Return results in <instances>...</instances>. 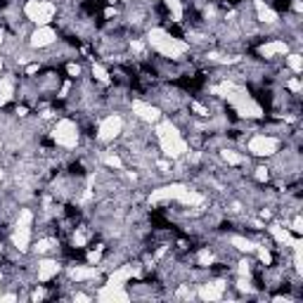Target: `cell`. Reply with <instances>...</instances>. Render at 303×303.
<instances>
[{
    "mask_svg": "<svg viewBox=\"0 0 303 303\" xmlns=\"http://www.w3.org/2000/svg\"><path fill=\"white\" fill-rule=\"evenodd\" d=\"M147 41H150V45L154 47L156 52H161L164 57H171V60H178V57H182V55L190 50V45H187L185 41L173 38V36L166 33L164 29H152L150 33H147Z\"/></svg>",
    "mask_w": 303,
    "mask_h": 303,
    "instance_id": "cell-1",
    "label": "cell"
},
{
    "mask_svg": "<svg viewBox=\"0 0 303 303\" xmlns=\"http://www.w3.org/2000/svg\"><path fill=\"white\" fill-rule=\"evenodd\" d=\"M171 199H175V201H182V204H190V206H197L204 201V195H199V192H192V190H187L185 185H164V187H159V190H154L150 195V204H161V201H171Z\"/></svg>",
    "mask_w": 303,
    "mask_h": 303,
    "instance_id": "cell-2",
    "label": "cell"
},
{
    "mask_svg": "<svg viewBox=\"0 0 303 303\" xmlns=\"http://www.w3.org/2000/svg\"><path fill=\"white\" fill-rule=\"evenodd\" d=\"M156 137H159V145H161L164 154L171 156V159H178V156H182L187 152V142L182 140L178 128L171 121H161L156 126Z\"/></svg>",
    "mask_w": 303,
    "mask_h": 303,
    "instance_id": "cell-3",
    "label": "cell"
},
{
    "mask_svg": "<svg viewBox=\"0 0 303 303\" xmlns=\"http://www.w3.org/2000/svg\"><path fill=\"white\" fill-rule=\"evenodd\" d=\"M55 12H57V7L52 2H47V0H29L24 5V15L38 26H47L52 22Z\"/></svg>",
    "mask_w": 303,
    "mask_h": 303,
    "instance_id": "cell-4",
    "label": "cell"
},
{
    "mask_svg": "<svg viewBox=\"0 0 303 303\" xmlns=\"http://www.w3.org/2000/svg\"><path fill=\"white\" fill-rule=\"evenodd\" d=\"M31 220H33V213L29 209L19 213V220H17V227H15V235H12V242L19 251H26L29 249V242H31Z\"/></svg>",
    "mask_w": 303,
    "mask_h": 303,
    "instance_id": "cell-5",
    "label": "cell"
},
{
    "mask_svg": "<svg viewBox=\"0 0 303 303\" xmlns=\"http://www.w3.org/2000/svg\"><path fill=\"white\" fill-rule=\"evenodd\" d=\"M52 137H55V142H57L60 147L71 150V147H76V142H78V128H76L74 121H69V119H62V121L55 126Z\"/></svg>",
    "mask_w": 303,
    "mask_h": 303,
    "instance_id": "cell-6",
    "label": "cell"
},
{
    "mask_svg": "<svg viewBox=\"0 0 303 303\" xmlns=\"http://www.w3.org/2000/svg\"><path fill=\"white\" fill-rule=\"evenodd\" d=\"M121 130H123V119L119 114H111V116L102 119L100 128H97V137H100L102 142H111L114 137L121 135Z\"/></svg>",
    "mask_w": 303,
    "mask_h": 303,
    "instance_id": "cell-7",
    "label": "cell"
},
{
    "mask_svg": "<svg viewBox=\"0 0 303 303\" xmlns=\"http://www.w3.org/2000/svg\"><path fill=\"white\" fill-rule=\"evenodd\" d=\"M277 147H280V140L270 135H254L249 140V152L256 156H270L277 152Z\"/></svg>",
    "mask_w": 303,
    "mask_h": 303,
    "instance_id": "cell-8",
    "label": "cell"
},
{
    "mask_svg": "<svg viewBox=\"0 0 303 303\" xmlns=\"http://www.w3.org/2000/svg\"><path fill=\"white\" fill-rule=\"evenodd\" d=\"M232 107H235V111H237L239 116H244V119H260V116H263V109H260L258 102L251 100V95H246L244 100L235 102Z\"/></svg>",
    "mask_w": 303,
    "mask_h": 303,
    "instance_id": "cell-9",
    "label": "cell"
},
{
    "mask_svg": "<svg viewBox=\"0 0 303 303\" xmlns=\"http://www.w3.org/2000/svg\"><path fill=\"white\" fill-rule=\"evenodd\" d=\"M97 299H100L102 303H114V301L123 303V301H128L130 296L123 291V287H119V284H109V282H107L105 287L97 291Z\"/></svg>",
    "mask_w": 303,
    "mask_h": 303,
    "instance_id": "cell-10",
    "label": "cell"
},
{
    "mask_svg": "<svg viewBox=\"0 0 303 303\" xmlns=\"http://www.w3.org/2000/svg\"><path fill=\"white\" fill-rule=\"evenodd\" d=\"M133 111H135L142 121H147V123H156L159 119H161V111H159L156 107L142 102V100H135V102H133Z\"/></svg>",
    "mask_w": 303,
    "mask_h": 303,
    "instance_id": "cell-11",
    "label": "cell"
},
{
    "mask_svg": "<svg viewBox=\"0 0 303 303\" xmlns=\"http://www.w3.org/2000/svg\"><path fill=\"white\" fill-rule=\"evenodd\" d=\"M55 31L50 29V26H38V29L31 33V45L33 47H47L55 43Z\"/></svg>",
    "mask_w": 303,
    "mask_h": 303,
    "instance_id": "cell-12",
    "label": "cell"
},
{
    "mask_svg": "<svg viewBox=\"0 0 303 303\" xmlns=\"http://www.w3.org/2000/svg\"><path fill=\"white\" fill-rule=\"evenodd\" d=\"M258 52L263 55V57H275V55H287L289 52V45L284 41H270V43H265V45L258 47Z\"/></svg>",
    "mask_w": 303,
    "mask_h": 303,
    "instance_id": "cell-13",
    "label": "cell"
},
{
    "mask_svg": "<svg viewBox=\"0 0 303 303\" xmlns=\"http://www.w3.org/2000/svg\"><path fill=\"white\" fill-rule=\"evenodd\" d=\"M137 270L133 268V265H121L119 270H114V273L109 275V284H119V287H123V282H128L130 277H135Z\"/></svg>",
    "mask_w": 303,
    "mask_h": 303,
    "instance_id": "cell-14",
    "label": "cell"
},
{
    "mask_svg": "<svg viewBox=\"0 0 303 303\" xmlns=\"http://www.w3.org/2000/svg\"><path fill=\"white\" fill-rule=\"evenodd\" d=\"M223 289H225L223 282H211V284H204V287L199 289V296L204 301H218L223 296Z\"/></svg>",
    "mask_w": 303,
    "mask_h": 303,
    "instance_id": "cell-15",
    "label": "cell"
},
{
    "mask_svg": "<svg viewBox=\"0 0 303 303\" xmlns=\"http://www.w3.org/2000/svg\"><path fill=\"white\" fill-rule=\"evenodd\" d=\"M57 273H60V263H57V260H41V263H38V280H41V282L52 280Z\"/></svg>",
    "mask_w": 303,
    "mask_h": 303,
    "instance_id": "cell-16",
    "label": "cell"
},
{
    "mask_svg": "<svg viewBox=\"0 0 303 303\" xmlns=\"http://www.w3.org/2000/svg\"><path fill=\"white\" fill-rule=\"evenodd\" d=\"M15 95V78L12 76H2L0 78V105H7Z\"/></svg>",
    "mask_w": 303,
    "mask_h": 303,
    "instance_id": "cell-17",
    "label": "cell"
},
{
    "mask_svg": "<svg viewBox=\"0 0 303 303\" xmlns=\"http://www.w3.org/2000/svg\"><path fill=\"white\" fill-rule=\"evenodd\" d=\"M97 275H100L97 268H86V265H76V268L69 270V277L76 280V282H83V280H95Z\"/></svg>",
    "mask_w": 303,
    "mask_h": 303,
    "instance_id": "cell-18",
    "label": "cell"
},
{
    "mask_svg": "<svg viewBox=\"0 0 303 303\" xmlns=\"http://www.w3.org/2000/svg\"><path fill=\"white\" fill-rule=\"evenodd\" d=\"M254 5H256V12H258V19H260V22H265V24H273V22H277V12H273V10H270L263 0H256Z\"/></svg>",
    "mask_w": 303,
    "mask_h": 303,
    "instance_id": "cell-19",
    "label": "cell"
},
{
    "mask_svg": "<svg viewBox=\"0 0 303 303\" xmlns=\"http://www.w3.org/2000/svg\"><path fill=\"white\" fill-rule=\"evenodd\" d=\"M270 230V235L275 237V242H280V244H287V246H291V242H294V237L289 235V230H284V227H280V225H270L268 227Z\"/></svg>",
    "mask_w": 303,
    "mask_h": 303,
    "instance_id": "cell-20",
    "label": "cell"
},
{
    "mask_svg": "<svg viewBox=\"0 0 303 303\" xmlns=\"http://www.w3.org/2000/svg\"><path fill=\"white\" fill-rule=\"evenodd\" d=\"M291 249H294V263H296V270L303 273V242L301 239H294V242H291Z\"/></svg>",
    "mask_w": 303,
    "mask_h": 303,
    "instance_id": "cell-21",
    "label": "cell"
},
{
    "mask_svg": "<svg viewBox=\"0 0 303 303\" xmlns=\"http://www.w3.org/2000/svg\"><path fill=\"white\" fill-rule=\"evenodd\" d=\"M230 242H232V246H235V249H239V251H246V254H251V251H256V246H254V244L249 242L246 237H239V235H235V237H232Z\"/></svg>",
    "mask_w": 303,
    "mask_h": 303,
    "instance_id": "cell-22",
    "label": "cell"
},
{
    "mask_svg": "<svg viewBox=\"0 0 303 303\" xmlns=\"http://www.w3.org/2000/svg\"><path fill=\"white\" fill-rule=\"evenodd\" d=\"M164 2H166V7L171 10L173 19H175V22H182V5H180V0H164Z\"/></svg>",
    "mask_w": 303,
    "mask_h": 303,
    "instance_id": "cell-23",
    "label": "cell"
},
{
    "mask_svg": "<svg viewBox=\"0 0 303 303\" xmlns=\"http://www.w3.org/2000/svg\"><path fill=\"white\" fill-rule=\"evenodd\" d=\"M223 159H225L227 164H232V166H239V164H244V161H246L242 154H237V152H232V150H225V152H223Z\"/></svg>",
    "mask_w": 303,
    "mask_h": 303,
    "instance_id": "cell-24",
    "label": "cell"
},
{
    "mask_svg": "<svg viewBox=\"0 0 303 303\" xmlns=\"http://www.w3.org/2000/svg\"><path fill=\"white\" fill-rule=\"evenodd\" d=\"M287 62H289V69H291L294 74H301V69H303V60H301V55H289Z\"/></svg>",
    "mask_w": 303,
    "mask_h": 303,
    "instance_id": "cell-25",
    "label": "cell"
},
{
    "mask_svg": "<svg viewBox=\"0 0 303 303\" xmlns=\"http://www.w3.org/2000/svg\"><path fill=\"white\" fill-rule=\"evenodd\" d=\"M92 76H95L97 81H102V83H109V74L105 71L102 64H92Z\"/></svg>",
    "mask_w": 303,
    "mask_h": 303,
    "instance_id": "cell-26",
    "label": "cell"
},
{
    "mask_svg": "<svg viewBox=\"0 0 303 303\" xmlns=\"http://www.w3.org/2000/svg\"><path fill=\"white\" fill-rule=\"evenodd\" d=\"M197 260H199V265H204V268H209L213 263V254L209 251V249H204V251H199V256H197Z\"/></svg>",
    "mask_w": 303,
    "mask_h": 303,
    "instance_id": "cell-27",
    "label": "cell"
},
{
    "mask_svg": "<svg viewBox=\"0 0 303 303\" xmlns=\"http://www.w3.org/2000/svg\"><path fill=\"white\" fill-rule=\"evenodd\" d=\"M105 161H107V166H111V168H119V171L123 168V161L119 159V156H116V154H109Z\"/></svg>",
    "mask_w": 303,
    "mask_h": 303,
    "instance_id": "cell-28",
    "label": "cell"
},
{
    "mask_svg": "<svg viewBox=\"0 0 303 303\" xmlns=\"http://www.w3.org/2000/svg\"><path fill=\"white\" fill-rule=\"evenodd\" d=\"M256 251H258V258H260L265 265H270V263H273V256H270V251H268V249H258V246H256Z\"/></svg>",
    "mask_w": 303,
    "mask_h": 303,
    "instance_id": "cell-29",
    "label": "cell"
},
{
    "mask_svg": "<svg viewBox=\"0 0 303 303\" xmlns=\"http://www.w3.org/2000/svg\"><path fill=\"white\" fill-rule=\"evenodd\" d=\"M74 246H86V235L83 232H74Z\"/></svg>",
    "mask_w": 303,
    "mask_h": 303,
    "instance_id": "cell-30",
    "label": "cell"
},
{
    "mask_svg": "<svg viewBox=\"0 0 303 303\" xmlns=\"http://www.w3.org/2000/svg\"><path fill=\"white\" fill-rule=\"evenodd\" d=\"M50 249H52V242H50V239H43V242H38V246H36V251H41V254H45Z\"/></svg>",
    "mask_w": 303,
    "mask_h": 303,
    "instance_id": "cell-31",
    "label": "cell"
},
{
    "mask_svg": "<svg viewBox=\"0 0 303 303\" xmlns=\"http://www.w3.org/2000/svg\"><path fill=\"white\" fill-rule=\"evenodd\" d=\"M192 109L197 111L199 116H209V109H206L204 105H199V102H192Z\"/></svg>",
    "mask_w": 303,
    "mask_h": 303,
    "instance_id": "cell-32",
    "label": "cell"
},
{
    "mask_svg": "<svg viewBox=\"0 0 303 303\" xmlns=\"http://www.w3.org/2000/svg\"><path fill=\"white\" fill-rule=\"evenodd\" d=\"M256 180H260V182H265L268 180V168H256Z\"/></svg>",
    "mask_w": 303,
    "mask_h": 303,
    "instance_id": "cell-33",
    "label": "cell"
},
{
    "mask_svg": "<svg viewBox=\"0 0 303 303\" xmlns=\"http://www.w3.org/2000/svg\"><path fill=\"white\" fill-rule=\"evenodd\" d=\"M289 90H291V92H301V81H299V78H291V81H289Z\"/></svg>",
    "mask_w": 303,
    "mask_h": 303,
    "instance_id": "cell-34",
    "label": "cell"
},
{
    "mask_svg": "<svg viewBox=\"0 0 303 303\" xmlns=\"http://www.w3.org/2000/svg\"><path fill=\"white\" fill-rule=\"evenodd\" d=\"M66 71H69V76H78V74H81V66L71 62V64H66Z\"/></svg>",
    "mask_w": 303,
    "mask_h": 303,
    "instance_id": "cell-35",
    "label": "cell"
},
{
    "mask_svg": "<svg viewBox=\"0 0 303 303\" xmlns=\"http://www.w3.org/2000/svg\"><path fill=\"white\" fill-rule=\"evenodd\" d=\"M249 265H251L249 260H242V263H239V273H242V275H246V277H249V270H251Z\"/></svg>",
    "mask_w": 303,
    "mask_h": 303,
    "instance_id": "cell-36",
    "label": "cell"
},
{
    "mask_svg": "<svg viewBox=\"0 0 303 303\" xmlns=\"http://www.w3.org/2000/svg\"><path fill=\"white\" fill-rule=\"evenodd\" d=\"M291 230H294V232H303V220H301V218H294V225H291Z\"/></svg>",
    "mask_w": 303,
    "mask_h": 303,
    "instance_id": "cell-37",
    "label": "cell"
},
{
    "mask_svg": "<svg viewBox=\"0 0 303 303\" xmlns=\"http://www.w3.org/2000/svg\"><path fill=\"white\" fill-rule=\"evenodd\" d=\"M69 90H71V83L66 81V83L62 86V90H60V97H66V95H69Z\"/></svg>",
    "mask_w": 303,
    "mask_h": 303,
    "instance_id": "cell-38",
    "label": "cell"
},
{
    "mask_svg": "<svg viewBox=\"0 0 303 303\" xmlns=\"http://www.w3.org/2000/svg\"><path fill=\"white\" fill-rule=\"evenodd\" d=\"M43 296H45V291H43V289H36V291H33V296H31V299H33V301H41V299H43Z\"/></svg>",
    "mask_w": 303,
    "mask_h": 303,
    "instance_id": "cell-39",
    "label": "cell"
},
{
    "mask_svg": "<svg viewBox=\"0 0 303 303\" xmlns=\"http://www.w3.org/2000/svg\"><path fill=\"white\" fill-rule=\"evenodd\" d=\"M0 301H2V303H12V301H17V296H15V294H5V296H0Z\"/></svg>",
    "mask_w": 303,
    "mask_h": 303,
    "instance_id": "cell-40",
    "label": "cell"
},
{
    "mask_svg": "<svg viewBox=\"0 0 303 303\" xmlns=\"http://www.w3.org/2000/svg\"><path fill=\"white\" fill-rule=\"evenodd\" d=\"M36 71H38V64H29V66H26V74H36Z\"/></svg>",
    "mask_w": 303,
    "mask_h": 303,
    "instance_id": "cell-41",
    "label": "cell"
},
{
    "mask_svg": "<svg viewBox=\"0 0 303 303\" xmlns=\"http://www.w3.org/2000/svg\"><path fill=\"white\" fill-rule=\"evenodd\" d=\"M74 301H90V296H86V294H76Z\"/></svg>",
    "mask_w": 303,
    "mask_h": 303,
    "instance_id": "cell-42",
    "label": "cell"
},
{
    "mask_svg": "<svg viewBox=\"0 0 303 303\" xmlns=\"http://www.w3.org/2000/svg\"><path fill=\"white\" fill-rule=\"evenodd\" d=\"M237 287H239V289H242V291H244V289H249V282H246V280H244V277H242V280L237 282Z\"/></svg>",
    "mask_w": 303,
    "mask_h": 303,
    "instance_id": "cell-43",
    "label": "cell"
},
{
    "mask_svg": "<svg viewBox=\"0 0 303 303\" xmlns=\"http://www.w3.org/2000/svg\"><path fill=\"white\" fill-rule=\"evenodd\" d=\"M17 114H19V116H26V114H29V109H26V107H19V109H17Z\"/></svg>",
    "mask_w": 303,
    "mask_h": 303,
    "instance_id": "cell-44",
    "label": "cell"
},
{
    "mask_svg": "<svg viewBox=\"0 0 303 303\" xmlns=\"http://www.w3.org/2000/svg\"><path fill=\"white\" fill-rule=\"evenodd\" d=\"M116 15V10H114V7H107L105 10V17H114Z\"/></svg>",
    "mask_w": 303,
    "mask_h": 303,
    "instance_id": "cell-45",
    "label": "cell"
},
{
    "mask_svg": "<svg viewBox=\"0 0 303 303\" xmlns=\"http://www.w3.org/2000/svg\"><path fill=\"white\" fill-rule=\"evenodd\" d=\"M0 71H2V57H0Z\"/></svg>",
    "mask_w": 303,
    "mask_h": 303,
    "instance_id": "cell-46",
    "label": "cell"
},
{
    "mask_svg": "<svg viewBox=\"0 0 303 303\" xmlns=\"http://www.w3.org/2000/svg\"><path fill=\"white\" fill-rule=\"evenodd\" d=\"M2 175H5V173H2V171H0V180H2Z\"/></svg>",
    "mask_w": 303,
    "mask_h": 303,
    "instance_id": "cell-47",
    "label": "cell"
},
{
    "mask_svg": "<svg viewBox=\"0 0 303 303\" xmlns=\"http://www.w3.org/2000/svg\"><path fill=\"white\" fill-rule=\"evenodd\" d=\"M0 43H2V36H0Z\"/></svg>",
    "mask_w": 303,
    "mask_h": 303,
    "instance_id": "cell-48",
    "label": "cell"
},
{
    "mask_svg": "<svg viewBox=\"0 0 303 303\" xmlns=\"http://www.w3.org/2000/svg\"><path fill=\"white\" fill-rule=\"evenodd\" d=\"M0 280H2V275H0Z\"/></svg>",
    "mask_w": 303,
    "mask_h": 303,
    "instance_id": "cell-49",
    "label": "cell"
}]
</instances>
